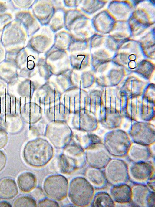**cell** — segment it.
I'll return each mask as SVG.
<instances>
[{"label":"cell","instance_id":"3957f363","mask_svg":"<svg viewBox=\"0 0 155 207\" xmlns=\"http://www.w3.org/2000/svg\"><path fill=\"white\" fill-rule=\"evenodd\" d=\"M89 17L79 8L66 9L64 28L76 37L89 38Z\"/></svg>","mask_w":155,"mask_h":207},{"label":"cell","instance_id":"7a4b0ae2","mask_svg":"<svg viewBox=\"0 0 155 207\" xmlns=\"http://www.w3.org/2000/svg\"><path fill=\"white\" fill-rule=\"evenodd\" d=\"M68 194L70 200L74 205L86 207L92 201L94 195V188L86 178L78 177L70 182Z\"/></svg>","mask_w":155,"mask_h":207},{"label":"cell","instance_id":"f35d334b","mask_svg":"<svg viewBox=\"0 0 155 207\" xmlns=\"http://www.w3.org/2000/svg\"><path fill=\"white\" fill-rule=\"evenodd\" d=\"M7 161V157L5 153L0 150V172L4 168Z\"/></svg>","mask_w":155,"mask_h":207},{"label":"cell","instance_id":"5b68a950","mask_svg":"<svg viewBox=\"0 0 155 207\" xmlns=\"http://www.w3.org/2000/svg\"><path fill=\"white\" fill-rule=\"evenodd\" d=\"M131 143L128 134L120 129L108 132L104 139V144L109 153L116 157L127 155Z\"/></svg>","mask_w":155,"mask_h":207},{"label":"cell","instance_id":"8992f818","mask_svg":"<svg viewBox=\"0 0 155 207\" xmlns=\"http://www.w3.org/2000/svg\"><path fill=\"white\" fill-rule=\"evenodd\" d=\"M68 181L61 175L55 174L47 177L43 183V190L49 198L56 201H61L67 196L68 192Z\"/></svg>","mask_w":155,"mask_h":207},{"label":"cell","instance_id":"74e56055","mask_svg":"<svg viewBox=\"0 0 155 207\" xmlns=\"http://www.w3.org/2000/svg\"><path fill=\"white\" fill-rule=\"evenodd\" d=\"M81 0H64L63 3L65 7L77 8Z\"/></svg>","mask_w":155,"mask_h":207},{"label":"cell","instance_id":"9a60e30c","mask_svg":"<svg viewBox=\"0 0 155 207\" xmlns=\"http://www.w3.org/2000/svg\"><path fill=\"white\" fill-rule=\"evenodd\" d=\"M49 28L43 27L35 35L32 40L33 48L38 54L45 53L54 43V35Z\"/></svg>","mask_w":155,"mask_h":207},{"label":"cell","instance_id":"4dcf8cb0","mask_svg":"<svg viewBox=\"0 0 155 207\" xmlns=\"http://www.w3.org/2000/svg\"><path fill=\"white\" fill-rule=\"evenodd\" d=\"M40 76L46 81L55 74L54 69L44 58H39L37 64Z\"/></svg>","mask_w":155,"mask_h":207},{"label":"cell","instance_id":"484cf974","mask_svg":"<svg viewBox=\"0 0 155 207\" xmlns=\"http://www.w3.org/2000/svg\"><path fill=\"white\" fill-rule=\"evenodd\" d=\"M110 57L106 53L104 56L100 54L97 52L92 54L91 58V64L92 71L93 72H102L105 70L108 64L110 61Z\"/></svg>","mask_w":155,"mask_h":207},{"label":"cell","instance_id":"44dd1931","mask_svg":"<svg viewBox=\"0 0 155 207\" xmlns=\"http://www.w3.org/2000/svg\"><path fill=\"white\" fill-rule=\"evenodd\" d=\"M24 123L19 114H10L2 117L1 127L4 129L8 134L14 135L22 131Z\"/></svg>","mask_w":155,"mask_h":207},{"label":"cell","instance_id":"ba28073f","mask_svg":"<svg viewBox=\"0 0 155 207\" xmlns=\"http://www.w3.org/2000/svg\"><path fill=\"white\" fill-rule=\"evenodd\" d=\"M129 180L134 184L146 185L155 179L154 166L151 161L135 162L130 161L128 165Z\"/></svg>","mask_w":155,"mask_h":207},{"label":"cell","instance_id":"836d02e7","mask_svg":"<svg viewBox=\"0 0 155 207\" xmlns=\"http://www.w3.org/2000/svg\"><path fill=\"white\" fill-rule=\"evenodd\" d=\"M92 71H85L82 73L81 76L82 87L84 88H86L91 87L95 82L96 78Z\"/></svg>","mask_w":155,"mask_h":207},{"label":"cell","instance_id":"9c48e42d","mask_svg":"<svg viewBox=\"0 0 155 207\" xmlns=\"http://www.w3.org/2000/svg\"><path fill=\"white\" fill-rule=\"evenodd\" d=\"M128 133L133 142L148 146L155 143L154 126L150 123L135 121Z\"/></svg>","mask_w":155,"mask_h":207},{"label":"cell","instance_id":"ffe728a7","mask_svg":"<svg viewBox=\"0 0 155 207\" xmlns=\"http://www.w3.org/2000/svg\"><path fill=\"white\" fill-rule=\"evenodd\" d=\"M109 194L115 203L130 202L131 200V187L126 183L111 185Z\"/></svg>","mask_w":155,"mask_h":207},{"label":"cell","instance_id":"277c9868","mask_svg":"<svg viewBox=\"0 0 155 207\" xmlns=\"http://www.w3.org/2000/svg\"><path fill=\"white\" fill-rule=\"evenodd\" d=\"M56 162L55 167L57 171L62 174H70L82 168L85 165L86 160L81 148L71 146L66 149L64 154Z\"/></svg>","mask_w":155,"mask_h":207},{"label":"cell","instance_id":"52a82bcc","mask_svg":"<svg viewBox=\"0 0 155 207\" xmlns=\"http://www.w3.org/2000/svg\"><path fill=\"white\" fill-rule=\"evenodd\" d=\"M104 169L108 183L111 185L126 183L129 180L128 165L122 160L111 158Z\"/></svg>","mask_w":155,"mask_h":207},{"label":"cell","instance_id":"d590c367","mask_svg":"<svg viewBox=\"0 0 155 207\" xmlns=\"http://www.w3.org/2000/svg\"><path fill=\"white\" fill-rule=\"evenodd\" d=\"M37 205L38 207H59V205L55 200L50 198H44L38 202Z\"/></svg>","mask_w":155,"mask_h":207},{"label":"cell","instance_id":"f546056e","mask_svg":"<svg viewBox=\"0 0 155 207\" xmlns=\"http://www.w3.org/2000/svg\"><path fill=\"white\" fill-rule=\"evenodd\" d=\"M73 37L71 33L66 30H61L54 35L53 44L56 46L67 50Z\"/></svg>","mask_w":155,"mask_h":207},{"label":"cell","instance_id":"60d3db41","mask_svg":"<svg viewBox=\"0 0 155 207\" xmlns=\"http://www.w3.org/2000/svg\"><path fill=\"white\" fill-rule=\"evenodd\" d=\"M11 206V204L7 202L4 201L0 202V207H10Z\"/></svg>","mask_w":155,"mask_h":207},{"label":"cell","instance_id":"8d00e7d4","mask_svg":"<svg viewBox=\"0 0 155 207\" xmlns=\"http://www.w3.org/2000/svg\"><path fill=\"white\" fill-rule=\"evenodd\" d=\"M8 134L2 127H0V149L3 148L8 143Z\"/></svg>","mask_w":155,"mask_h":207},{"label":"cell","instance_id":"4fadbf2b","mask_svg":"<svg viewBox=\"0 0 155 207\" xmlns=\"http://www.w3.org/2000/svg\"><path fill=\"white\" fill-rule=\"evenodd\" d=\"M33 9L35 17L42 26H48L57 9L55 2L51 0H38Z\"/></svg>","mask_w":155,"mask_h":207},{"label":"cell","instance_id":"e0dca14e","mask_svg":"<svg viewBox=\"0 0 155 207\" xmlns=\"http://www.w3.org/2000/svg\"><path fill=\"white\" fill-rule=\"evenodd\" d=\"M130 161L138 162L150 161L153 157L150 146L133 142L127 155Z\"/></svg>","mask_w":155,"mask_h":207},{"label":"cell","instance_id":"5bb4252c","mask_svg":"<svg viewBox=\"0 0 155 207\" xmlns=\"http://www.w3.org/2000/svg\"><path fill=\"white\" fill-rule=\"evenodd\" d=\"M72 69L66 68L58 71L54 75L57 83L64 91H68L79 88V79L78 75Z\"/></svg>","mask_w":155,"mask_h":207},{"label":"cell","instance_id":"30bf717a","mask_svg":"<svg viewBox=\"0 0 155 207\" xmlns=\"http://www.w3.org/2000/svg\"><path fill=\"white\" fill-rule=\"evenodd\" d=\"M127 45L119 49L113 60L116 65L133 72L142 60V54L138 48L133 49Z\"/></svg>","mask_w":155,"mask_h":207},{"label":"cell","instance_id":"7c38bea8","mask_svg":"<svg viewBox=\"0 0 155 207\" xmlns=\"http://www.w3.org/2000/svg\"><path fill=\"white\" fill-rule=\"evenodd\" d=\"M131 188V202L134 207H155V192L146 185L134 184Z\"/></svg>","mask_w":155,"mask_h":207},{"label":"cell","instance_id":"2e32d148","mask_svg":"<svg viewBox=\"0 0 155 207\" xmlns=\"http://www.w3.org/2000/svg\"><path fill=\"white\" fill-rule=\"evenodd\" d=\"M122 82L119 89L128 98L143 95L147 83L130 76Z\"/></svg>","mask_w":155,"mask_h":207},{"label":"cell","instance_id":"6da1fadb","mask_svg":"<svg viewBox=\"0 0 155 207\" xmlns=\"http://www.w3.org/2000/svg\"><path fill=\"white\" fill-rule=\"evenodd\" d=\"M53 155L52 146L48 142L42 139L28 141L23 151L25 161L29 165L35 168L45 166L51 160Z\"/></svg>","mask_w":155,"mask_h":207},{"label":"cell","instance_id":"ac0fdd59","mask_svg":"<svg viewBox=\"0 0 155 207\" xmlns=\"http://www.w3.org/2000/svg\"><path fill=\"white\" fill-rule=\"evenodd\" d=\"M105 76L97 78L96 82L100 86L104 87L119 85L123 81L126 75L124 69H114Z\"/></svg>","mask_w":155,"mask_h":207},{"label":"cell","instance_id":"4316f807","mask_svg":"<svg viewBox=\"0 0 155 207\" xmlns=\"http://www.w3.org/2000/svg\"><path fill=\"white\" fill-rule=\"evenodd\" d=\"M55 13L48 25L52 32L55 33L64 28V15L66 9L60 4H57Z\"/></svg>","mask_w":155,"mask_h":207},{"label":"cell","instance_id":"e575fe53","mask_svg":"<svg viewBox=\"0 0 155 207\" xmlns=\"http://www.w3.org/2000/svg\"><path fill=\"white\" fill-rule=\"evenodd\" d=\"M151 63L149 64L148 66H142L138 64L137 67L134 70L135 72L139 74L141 76L144 77L146 79H150L152 74L153 73V70H154V66L152 65Z\"/></svg>","mask_w":155,"mask_h":207},{"label":"cell","instance_id":"83f0119b","mask_svg":"<svg viewBox=\"0 0 155 207\" xmlns=\"http://www.w3.org/2000/svg\"><path fill=\"white\" fill-rule=\"evenodd\" d=\"M94 207H114L115 203L110 194L104 191H99L94 195L91 202Z\"/></svg>","mask_w":155,"mask_h":207},{"label":"cell","instance_id":"d4e9b609","mask_svg":"<svg viewBox=\"0 0 155 207\" xmlns=\"http://www.w3.org/2000/svg\"><path fill=\"white\" fill-rule=\"evenodd\" d=\"M18 102L14 97H0V113L2 117L10 114H18Z\"/></svg>","mask_w":155,"mask_h":207},{"label":"cell","instance_id":"1f68e13d","mask_svg":"<svg viewBox=\"0 0 155 207\" xmlns=\"http://www.w3.org/2000/svg\"><path fill=\"white\" fill-rule=\"evenodd\" d=\"M89 38H78L74 36L67 49L71 53L82 52L89 47Z\"/></svg>","mask_w":155,"mask_h":207},{"label":"cell","instance_id":"cb8c5ba5","mask_svg":"<svg viewBox=\"0 0 155 207\" xmlns=\"http://www.w3.org/2000/svg\"><path fill=\"white\" fill-rule=\"evenodd\" d=\"M37 181L35 175L29 172L21 173L17 180L19 188L24 192H28L34 189L36 185Z\"/></svg>","mask_w":155,"mask_h":207},{"label":"cell","instance_id":"d6a6232c","mask_svg":"<svg viewBox=\"0 0 155 207\" xmlns=\"http://www.w3.org/2000/svg\"><path fill=\"white\" fill-rule=\"evenodd\" d=\"M14 207H33L37 206L35 200L28 196H22L17 198L15 200Z\"/></svg>","mask_w":155,"mask_h":207},{"label":"cell","instance_id":"603a6c76","mask_svg":"<svg viewBox=\"0 0 155 207\" xmlns=\"http://www.w3.org/2000/svg\"><path fill=\"white\" fill-rule=\"evenodd\" d=\"M18 193V189L15 181L10 178H5L0 181V198L11 199Z\"/></svg>","mask_w":155,"mask_h":207},{"label":"cell","instance_id":"ab89813d","mask_svg":"<svg viewBox=\"0 0 155 207\" xmlns=\"http://www.w3.org/2000/svg\"><path fill=\"white\" fill-rule=\"evenodd\" d=\"M146 185L150 190L155 192V179L150 180L147 182Z\"/></svg>","mask_w":155,"mask_h":207},{"label":"cell","instance_id":"f1b7e54d","mask_svg":"<svg viewBox=\"0 0 155 207\" xmlns=\"http://www.w3.org/2000/svg\"><path fill=\"white\" fill-rule=\"evenodd\" d=\"M45 58L49 62L63 61L68 54L67 50L54 45L53 44L45 53Z\"/></svg>","mask_w":155,"mask_h":207},{"label":"cell","instance_id":"b9f144b4","mask_svg":"<svg viewBox=\"0 0 155 207\" xmlns=\"http://www.w3.org/2000/svg\"><path fill=\"white\" fill-rule=\"evenodd\" d=\"M2 116L0 113V127H1V122L2 120Z\"/></svg>","mask_w":155,"mask_h":207},{"label":"cell","instance_id":"8fae6325","mask_svg":"<svg viewBox=\"0 0 155 207\" xmlns=\"http://www.w3.org/2000/svg\"><path fill=\"white\" fill-rule=\"evenodd\" d=\"M87 149L86 159L89 166L103 169L111 158V155L102 142L91 145Z\"/></svg>","mask_w":155,"mask_h":207},{"label":"cell","instance_id":"d6986e66","mask_svg":"<svg viewBox=\"0 0 155 207\" xmlns=\"http://www.w3.org/2000/svg\"><path fill=\"white\" fill-rule=\"evenodd\" d=\"M85 175L94 188L102 189L107 185V181L102 169L89 166L86 170Z\"/></svg>","mask_w":155,"mask_h":207},{"label":"cell","instance_id":"7402d4cb","mask_svg":"<svg viewBox=\"0 0 155 207\" xmlns=\"http://www.w3.org/2000/svg\"><path fill=\"white\" fill-rule=\"evenodd\" d=\"M70 65L73 70H82L89 66L90 54L83 52L72 53L69 57Z\"/></svg>","mask_w":155,"mask_h":207}]
</instances>
